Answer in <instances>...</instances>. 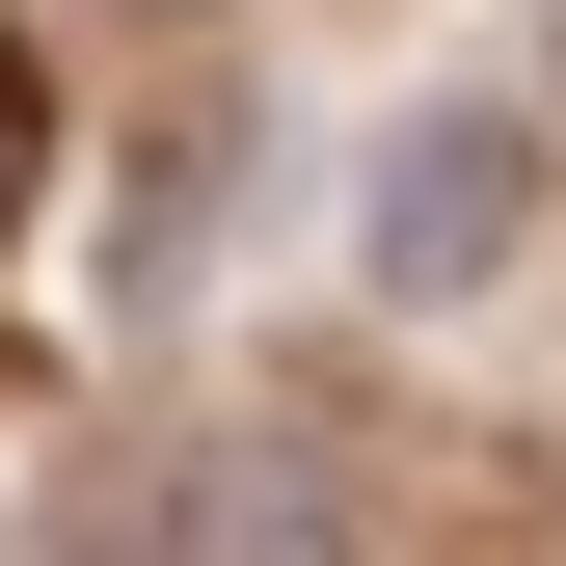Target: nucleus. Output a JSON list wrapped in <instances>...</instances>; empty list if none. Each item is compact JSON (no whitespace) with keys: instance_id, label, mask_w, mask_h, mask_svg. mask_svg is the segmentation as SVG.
<instances>
[{"instance_id":"3","label":"nucleus","mask_w":566,"mask_h":566,"mask_svg":"<svg viewBox=\"0 0 566 566\" xmlns=\"http://www.w3.org/2000/svg\"><path fill=\"white\" fill-rule=\"evenodd\" d=\"M0 189H28V108H0Z\"/></svg>"},{"instance_id":"1","label":"nucleus","mask_w":566,"mask_h":566,"mask_svg":"<svg viewBox=\"0 0 566 566\" xmlns=\"http://www.w3.org/2000/svg\"><path fill=\"white\" fill-rule=\"evenodd\" d=\"M513 217H539V135H513V108H405V163H378V217H350V270H378V297H485V270H513Z\"/></svg>"},{"instance_id":"2","label":"nucleus","mask_w":566,"mask_h":566,"mask_svg":"<svg viewBox=\"0 0 566 566\" xmlns=\"http://www.w3.org/2000/svg\"><path fill=\"white\" fill-rule=\"evenodd\" d=\"M324 513H350L324 459H189V539H324Z\"/></svg>"}]
</instances>
